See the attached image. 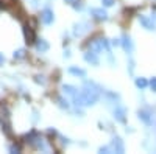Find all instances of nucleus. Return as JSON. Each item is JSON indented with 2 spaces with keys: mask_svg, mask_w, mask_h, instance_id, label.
Returning a JSON list of instances; mask_svg holds the SVG:
<instances>
[{
  "mask_svg": "<svg viewBox=\"0 0 156 154\" xmlns=\"http://www.w3.org/2000/svg\"><path fill=\"white\" fill-rule=\"evenodd\" d=\"M139 22L142 23V27H144L145 30L151 31L156 28V22L153 20V17H147V16H139Z\"/></svg>",
  "mask_w": 156,
  "mask_h": 154,
  "instance_id": "20e7f679",
  "label": "nucleus"
},
{
  "mask_svg": "<svg viewBox=\"0 0 156 154\" xmlns=\"http://www.w3.org/2000/svg\"><path fill=\"white\" fill-rule=\"evenodd\" d=\"M109 148H111L112 152H119V154H122L125 151V146H123V142H122L120 137H112L111 143H109Z\"/></svg>",
  "mask_w": 156,
  "mask_h": 154,
  "instance_id": "7ed1b4c3",
  "label": "nucleus"
},
{
  "mask_svg": "<svg viewBox=\"0 0 156 154\" xmlns=\"http://www.w3.org/2000/svg\"><path fill=\"white\" fill-rule=\"evenodd\" d=\"M3 62H5V56L3 53H0V66H3Z\"/></svg>",
  "mask_w": 156,
  "mask_h": 154,
  "instance_id": "5701e85b",
  "label": "nucleus"
},
{
  "mask_svg": "<svg viewBox=\"0 0 156 154\" xmlns=\"http://www.w3.org/2000/svg\"><path fill=\"white\" fill-rule=\"evenodd\" d=\"M87 50L94 51V53H100L101 50H105L108 55H111V47L108 44V41L105 39V37H97V39H92L89 44H87Z\"/></svg>",
  "mask_w": 156,
  "mask_h": 154,
  "instance_id": "f03ea898",
  "label": "nucleus"
},
{
  "mask_svg": "<svg viewBox=\"0 0 156 154\" xmlns=\"http://www.w3.org/2000/svg\"><path fill=\"white\" fill-rule=\"evenodd\" d=\"M120 45L123 47V50L126 51L128 55H131V53H133V42H131V39H129L128 36H123V37H122Z\"/></svg>",
  "mask_w": 156,
  "mask_h": 154,
  "instance_id": "f8f14e48",
  "label": "nucleus"
},
{
  "mask_svg": "<svg viewBox=\"0 0 156 154\" xmlns=\"http://www.w3.org/2000/svg\"><path fill=\"white\" fill-rule=\"evenodd\" d=\"M98 152H112V151H111V148H109V145H106V146H100V149H98Z\"/></svg>",
  "mask_w": 156,
  "mask_h": 154,
  "instance_id": "412c9836",
  "label": "nucleus"
},
{
  "mask_svg": "<svg viewBox=\"0 0 156 154\" xmlns=\"http://www.w3.org/2000/svg\"><path fill=\"white\" fill-rule=\"evenodd\" d=\"M22 58H25V50L23 48L14 51V59H22Z\"/></svg>",
  "mask_w": 156,
  "mask_h": 154,
  "instance_id": "f3484780",
  "label": "nucleus"
},
{
  "mask_svg": "<svg viewBox=\"0 0 156 154\" xmlns=\"http://www.w3.org/2000/svg\"><path fill=\"white\" fill-rule=\"evenodd\" d=\"M89 25L86 23V22H81V23H76L75 25V28H73V36H76V37H81L89 28Z\"/></svg>",
  "mask_w": 156,
  "mask_h": 154,
  "instance_id": "6e6552de",
  "label": "nucleus"
},
{
  "mask_svg": "<svg viewBox=\"0 0 156 154\" xmlns=\"http://www.w3.org/2000/svg\"><path fill=\"white\" fill-rule=\"evenodd\" d=\"M114 118L117 121H120V123H125V120H126V109L123 106H115V109H114Z\"/></svg>",
  "mask_w": 156,
  "mask_h": 154,
  "instance_id": "39448f33",
  "label": "nucleus"
},
{
  "mask_svg": "<svg viewBox=\"0 0 156 154\" xmlns=\"http://www.w3.org/2000/svg\"><path fill=\"white\" fill-rule=\"evenodd\" d=\"M148 84H150V87H151V91H153V92H156V76H153V78L150 80V83H148Z\"/></svg>",
  "mask_w": 156,
  "mask_h": 154,
  "instance_id": "6ab92c4d",
  "label": "nucleus"
},
{
  "mask_svg": "<svg viewBox=\"0 0 156 154\" xmlns=\"http://www.w3.org/2000/svg\"><path fill=\"white\" fill-rule=\"evenodd\" d=\"M9 151H11V152H20V148H19L17 145H11V146H9Z\"/></svg>",
  "mask_w": 156,
  "mask_h": 154,
  "instance_id": "4be33fe9",
  "label": "nucleus"
},
{
  "mask_svg": "<svg viewBox=\"0 0 156 154\" xmlns=\"http://www.w3.org/2000/svg\"><path fill=\"white\" fill-rule=\"evenodd\" d=\"M58 103H59V106L64 108V109H69V103L64 100V98H58Z\"/></svg>",
  "mask_w": 156,
  "mask_h": 154,
  "instance_id": "a211bd4d",
  "label": "nucleus"
},
{
  "mask_svg": "<svg viewBox=\"0 0 156 154\" xmlns=\"http://www.w3.org/2000/svg\"><path fill=\"white\" fill-rule=\"evenodd\" d=\"M0 2H3V3H6V5H8V3H11V2H12V0H0Z\"/></svg>",
  "mask_w": 156,
  "mask_h": 154,
  "instance_id": "393cba45",
  "label": "nucleus"
},
{
  "mask_svg": "<svg viewBox=\"0 0 156 154\" xmlns=\"http://www.w3.org/2000/svg\"><path fill=\"white\" fill-rule=\"evenodd\" d=\"M153 20H156V11L153 12Z\"/></svg>",
  "mask_w": 156,
  "mask_h": 154,
  "instance_id": "a878e982",
  "label": "nucleus"
},
{
  "mask_svg": "<svg viewBox=\"0 0 156 154\" xmlns=\"http://www.w3.org/2000/svg\"><path fill=\"white\" fill-rule=\"evenodd\" d=\"M90 16L97 20H106L108 19V14L103 8H90Z\"/></svg>",
  "mask_w": 156,
  "mask_h": 154,
  "instance_id": "423d86ee",
  "label": "nucleus"
},
{
  "mask_svg": "<svg viewBox=\"0 0 156 154\" xmlns=\"http://www.w3.org/2000/svg\"><path fill=\"white\" fill-rule=\"evenodd\" d=\"M137 115H139V118L144 121L145 125H151V123H153V117H151L150 111H147V109H140V111L137 112Z\"/></svg>",
  "mask_w": 156,
  "mask_h": 154,
  "instance_id": "1a4fd4ad",
  "label": "nucleus"
},
{
  "mask_svg": "<svg viewBox=\"0 0 156 154\" xmlns=\"http://www.w3.org/2000/svg\"><path fill=\"white\" fill-rule=\"evenodd\" d=\"M136 86H137L139 89H145V87L148 86V81H147L145 78H136Z\"/></svg>",
  "mask_w": 156,
  "mask_h": 154,
  "instance_id": "dca6fc26",
  "label": "nucleus"
},
{
  "mask_svg": "<svg viewBox=\"0 0 156 154\" xmlns=\"http://www.w3.org/2000/svg\"><path fill=\"white\" fill-rule=\"evenodd\" d=\"M101 3H103V6H112L115 3V0H101Z\"/></svg>",
  "mask_w": 156,
  "mask_h": 154,
  "instance_id": "aec40b11",
  "label": "nucleus"
},
{
  "mask_svg": "<svg viewBox=\"0 0 156 154\" xmlns=\"http://www.w3.org/2000/svg\"><path fill=\"white\" fill-rule=\"evenodd\" d=\"M84 61L86 62H89V64H94V66H98V55L97 53H94V51H90V50H87L86 53H84Z\"/></svg>",
  "mask_w": 156,
  "mask_h": 154,
  "instance_id": "9b49d317",
  "label": "nucleus"
},
{
  "mask_svg": "<svg viewBox=\"0 0 156 154\" xmlns=\"http://www.w3.org/2000/svg\"><path fill=\"white\" fill-rule=\"evenodd\" d=\"M34 45H36V50L41 51V53H44V51L48 50V42L45 39H36L34 41Z\"/></svg>",
  "mask_w": 156,
  "mask_h": 154,
  "instance_id": "ddd939ff",
  "label": "nucleus"
},
{
  "mask_svg": "<svg viewBox=\"0 0 156 154\" xmlns=\"http://www.w3.org/2000/svg\"><path fill=\"white\" fill-rule=\"evenodd\" d=\"M62 92H64V95L73 97L78 91H76V87H73V86H70V84H64V86H62Z\"/></svg>",
  "mask_w": 156,
  "mask_h": 154,
  "instance_id": "4468645a",
  "label": "nucleus"
},
{
  "mask_svg": "<svg viewBox=\"0 0 156 154\" xmlns=\"http://www.w3.org/2000/svg\"><path fill=\"white\" fill-rule=\"evenodd\" d=\"M23 34H25V39H27L28 44H34L36 36H34V31H33V28L30 27V25H25L23 27Z\"/></svg>",
  "mask_w": 156,
  "mask_h": 154,
  "instance_id": "9d476101",
  "label": "nucleus"
},
{
  "mask_svg": "<svg viewBox=\"0 0 156 154\" xmlns=\"http://www.w3.org/2000/svg\"><path fill=\"white\" fill-rule=\"evenodd\" d=\"M66 3H69V5H75V3H76V0H66Z\"/></svg>",
  "mask_w": 156,
  "mask_h": 154,
  "instance_id": "b1692460",
  "label": "nucleus"
},
{
  "mask_svg": "<svg viewBox=\"0 0 156 154\" xmlns=\"http://www.w3.org/2000/svg\"><path fill=\"white\" fill-rule=\"evenodd\" d=\"M69 73L70 75H75V76H80V78H84L86 76V72L80 67H69Z\"/></svg>",
  "mask_w": 156,
  "mask_h": 154,
  "instance_id": "2eb2a0df",
  "label": "nucleus"
},
{
  "mask_svg": "<svg viewBox=\"0 0 156 154\" xmlns=\"http://www.w3.org/2000/svg\"><path fill=\"white\" fill-rule=\"evenodd\" d=\"M41 19H42V22H44L45 25H50V23H53V20H55L53 11H51L50 8H45V9L42 11V14H41Z\"/></svg>",
  "mask_w": 156,
  "mask_h": 154,
  "instance_id": "0eeeda50",
  "label": "nucleus"
},
{
  "mask_svg": "<svg viewBox=\"0 0 156 154\" xmlns=\"http://www.w3.org/2000/svg\"><path fill=\"white\" fill-rule=\"evenodd\" d=\"M101 95V87L94 83V81H86L83 86V91H81V97L84 101V106H92L100 100Z\"/></svg>",
  "mask_w": 156,
  "mask_h": 154,
  "instance_id": "f257e3e1",
  "label": "nucleus"
}]
</instances>
